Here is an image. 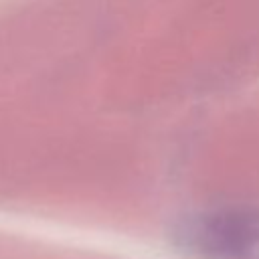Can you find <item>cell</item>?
Here are the masks:
<instances>
[{
	"label": "cell",
	"mask_w": 259,
	"mask_h": 259,
	"mask_svg": "<svg viewBox=\"0 0 259 259\" xmlns=\"http://www.w3.org/2000/svg\"><path fill=\"white\" fill-rule=\"evenodd\" d=\"M172 241L184 259H259V208L241 204L188 214Z\"/></svg>",
	"instance_id": "6da1fadb"
}]
</instances>
